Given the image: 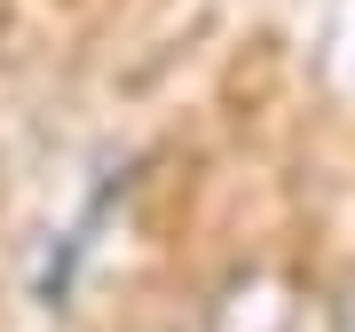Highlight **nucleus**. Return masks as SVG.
I'll use <instances>...</instances> for the list:
<instances>
[{"label":"nucleus","instance_id":"nucleus-2","mask_svg":"<svg viewBox=\"0 0 355 332\" xmlns=\"http://www.w3.org/2000/svg\"><path fill=\"white\" fill-rule=\"evenodd\" d=\"M331 332H355V277L340 285V301H331Z\"/></svg>","mask_w":355,"mask_h":332},{"label":"nucleus","instance_id":"nucleus-1","mask_svg":"<svg viewBox=\"0 0 355 332\" xmlns=\"http://www.w3.org/2000/svg\"><path fill=\"white\" fill-rule=\"evenodd\" d=\"M308 324V277L284 261H237L214 277L198 332H300Z\"/></svg>","mask_w":355,"mask_h":332}]
</instances>
